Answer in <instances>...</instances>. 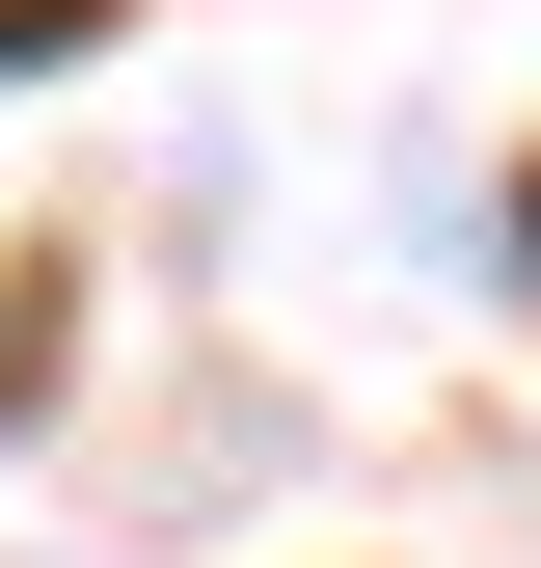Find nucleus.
I'll return each instance as SVG.
<instances>
[{"label":"nucleus","instance_id":"1","mask_svg":"<svg viewBox=\"0 0 541 568\" xmlns=\"http://www.w3.org/2000/svg\"><path fill=\"white\" fill-rule=\"evenodd\" d=\"M82 28H109V0H0V82H28V54H82Z\"/></svg>","mask_w":541,"mask_h":568}]
</instances>
